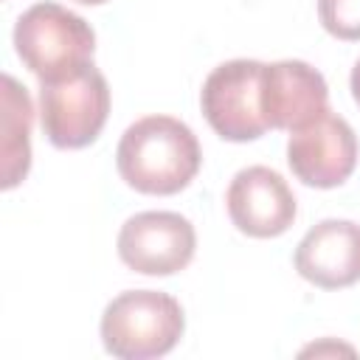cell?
I'll return each instance as SVG.
<instances>
[{
  "instance_id": "ba28073f",
  "label": "cell",
  "mask_w": 360,
  "mask_h": 360,
  "mask_svg": "<svg viewBox=\"0 0 360 360\" xmlns=\"http://www.w3.org/2000/svg\"><path fill=\"white\" fill-rule=\"evenodd\" d=\"M225 205L231 222L253 239L281 236L298 214L292 188L270 166H248L236 172L228 186Z\"/></svg>"
},
{
  "instance_id": "5b68a950",
  "label": "cell",
  "mask_w": 360,
  "mask_h": 360,
  "mask_svg": "<svg viewBox=\"0 0 360 360\" xmlns=\"http://www.w3.org/2000/svg\"><path fill=\"white\" fill-rule=\"evenodd\" d=\"M262 70L264 62L231 59L205 76L200 107L219 138L245 143L267 132V121L262 115Z\"/></svg>"
},
{
  "instance_id": "7c38bea8",
  "label": "cell",
  "mask_w": 360,
  "mask_h": 360,
  "mask_svg": "<svg viewBox=\"0 0 360 360\" xmlns=\"http://www.w3.org/2000/svg\"><path fill=\"white\" fill-rule=\"evenodd\" d=\"M318 17L332 37L360 39V0H318Z\"/></svg>"
},
{
  "instance_id": "7a4b0ae2",
  "label": "cell",
  "mask_w": 360,
  "mask_h": 360,
  "mask_svg": "<svg viewBox=\"0 0 360 360\" xmlns=\"http://www.w3.org/2000/svg\"><path fill=\"white\" fill-rule=\"evenodd\" d=\"M183 329L186 315L180 301L160 290H127L101 315V343L121 360L163 357L177 346Z\"/></svg>"
},
{
  "instance_id": "8fae6325",
  "label": "cell",
  "mask_w": 360,
  "mask_h": 360,
  "mask_svg": "<svg viewBox=\"0 0 360 360\" xmlns=\"http://www.w3.org/2000/svg\"><path fill=\"white\" fill-rule=\"evenodd\" d=\"M31 118L34 107L28 90L3 76V188H14L31 169Z\"/></svg>"
},
{
  "instance_id": "9c48e42d",
  "label": "cell",
  "mask_w": 360,
  "mask_h": 360,
  "mask_svg": "<svg viewBox=\"0 0 360 360\" xmlns=\"http://www.w3.org/2000/svg\"><path fill=\"white\" fill-rule=\"evenodd\" d=\"M329 110L326 79L301 59L270 62L262 70V115L267 129H298Z\"/></svg>"
},
{
  "instance_id": "3957f363",
  "label": "cell",
  "mask_w": 360,
  "mask_h": 360,
  "mask_svg": "<svg viewBox=\"0 0 360 360\" xmlns=\"http://www.w3.org/2000/svg\"><path fill=\"white\" fill-rule=\"evenodd\" d=\"M107 115L110 84L93 62L39 82V121L56 149L90 146L101 135Z\"/></svg>"
},
{
  "instance_id": "30bf717a",
  "label": "cell",
  "mask_w": 360,
  "mask_h": 360,
  "mask_svg": "<svg viewBox=\"0 0 360 360\" xmlns=\"http://www.w3.org/2000/svg\"><path fill=\"white\" fill-rule=\"evenodd\" d=\"M295 270L321 290H340L360 281V225L352 219H323L312 225L295 248Z\"/></svg>"
},
{
  "instance_id": "277c9868",
  "label": "cell",
  "mask_w": 360,
  "mask_h": 360,
  "mask_svg": "<svg viewBox=\"0 0 360 360\" xmlns=\"http://www.w3.org/2000/svg\"><path fill=\"white\" fill-rule=\"evenodd\" d=\"M14 51L42 82L93 62L96 34L84 17L59 3H34L14 25Z\"/></svg>"
},
{
  "instance_id": "52a82bcc",
  "label": "cell",
  "mask_w": 360,
  "mask_h": 360,
  "mask_svg": "<svg viewBox=\"0 0 360 360\" xmlns=\"http://www.w3.org/2000/svg\"><path fill=\"white\" fill-rule=\"evenodd\" d=\"M287 163L304 186L335 188L346 183L357 166V135L346 118L323 110L318 118L292 129Z\"/></svg>"
},
{
  "instance_id": "8992f818",
  "label": "cell",
  "mask_w": 360,
  "mask_h": 360,
  "mask_svg": "<svg viewBox=\"0 0 360 360\" xmlns=\"http://www.w3.org/2000/svg\"><path fill=\"white\" fill-rule=\"evenodd\" d=\"M197 250L194 225L174 211H141L118 231L121 262L143 276H172L188 267Z\"/></svg>"
},
{
  "instance_id": "5bb4252c",
  "label": "cell",
  "mask_w": 360,
  "mask_h": 360,
  "mask_svg": "<svg viewBox=\"0 0 360 360\" xmlns=\"http://www.w3.org/2000/svg\"><path fill=\"white\" fill-rule=\"evenodd\" d=\"M76 3H84V6H101V3H107V0H76Z\"/></svg>"
},
{
  "instance_id": "4fadbf2b",
  "label": "cell",
  "mask_w": 360,
  "mask_h": 360,
  "mask_svg": "<svg viewBox=\"0 0 360 360\" xmlns=\"http://www.w3.org/2000/svg\"><path fill=\"white\" fill-rule=\"evenodd\" d=\"M349 84H352V96H354V101L360 104V59H357L354 68H352V79H349Z\"/></svg>"
},
{
  "instance_id": "6da1fadb",
  "label": "cell",
  "mask_w": 360,
  "mask_h": 360,
  "mask_svg": "<svg viewBox=\"0 0 360 360\" xmlns=\"http://www.w3.org/2000/svg\"><path fill=\"white\" fill-rule=\"evenodd\" d=\"M202 152L188 124L172 115H146L129 124L115 149L121 180L141 194H177L200 172Z\"/></svg>"
}]
</instances>
